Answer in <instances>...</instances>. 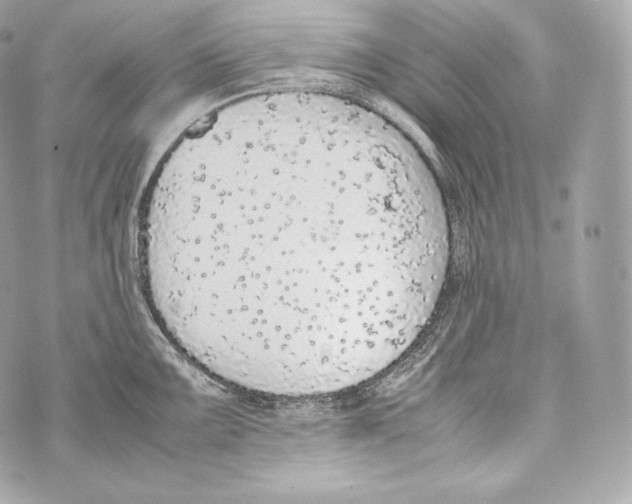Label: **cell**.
<instances>
[{"label": "cell", "mask_w": 632, "mask_h": 504, "mask_svg": "<svg viewBox=\"0 0 632 504\" xmlns=\"http://www.w3.org/2000/svg\"><path fill=\"white\" fill-rule=\"evenodd\" d=\"M144 255L188 358L299 397L352 388L403 356L436 309L451 240L404 161L343 133L284 127L188 172Z\"/></svg>", "instance_id": "1"}]
</instances>
